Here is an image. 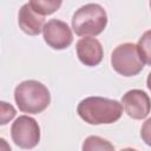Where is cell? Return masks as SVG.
<instances>
[{
  "label": "cell",
  "instance_id": "cell-1",
  "mask_svg": "<svg viewBox=\"0 0 151 151\" xmlns=\"http://www.w3.org/2000/svg\"><path fill=\"white\" fill-rule=\"evenodd\" d=\"M77 112L87 124H112L122 117L123 105L119 101L109 98L87 97L78 104Z\"/></svg>",
  "mask_w": 151,
  "mask_h": 151
},
{
  "label": "cell",
  "instance_id": "cell-2",
  "mask_svg": "<svg viewBox=\"0 0 151 151\" xmlns=\"http://www.w3.org/2000/svg\"><path fill=\"white\" fill-rule=\"evenodd\" d=\"M14 99L21 112L37 114L47 109L51 103V94L42 83L25 80L15 87Z\"/></svg>",
  "mask_w": 151,
  "mask_h": 151
},
{
  "label": "cell",
  "instance_id": "cell-3",
  "mask_svg": "<svg viewBox=\"0 0 151 151\" xmlns=\"http://www.w3.org/2000/svg\"><path fill=\"white\" fill-rule=\"evenodd\" d=\"M107 25V14L98 4H86L81 6L72 17V28L74 33L84 38H93L100 34Z\"/></svg>",
  "mask_w": 151,
  "mask_h": 151
},
{
  "label": "cell",
  "instance_id": "cell-4",
  "mask_svg": "<svg viewBox=\"0 0 151 151\" xmlns=\"http://www.w3.org/2000/svg\"><path fill=\"white\" fill-rule=\"evenodd\" d=\"M111 65L117 73L124 77L137 76L144 68V61L139 54L138 47L132 42L118 45L113 50Z\"/></svg>",
  "mask_w": 151,
  "mask_h": 151
},
{
  "label": "cell",
  "instance_id": "cell-5",
  "mask_svg": "<svg viewBox=\"0 0 151 151\" xmlns=\"http://www.w3.org/2000/svg\"><path fill=\"white\" fill-rule=\"evenodd\" d=\"M11 137L17 146L31 150L40 142V127L34 118L19 116L12 124Z\"/></svg>",
  "mask_w": 151,
  "mask_h": 151
},
{
  "label": "cell",
  "instance_id": "cell-6",
  "mask_svg": "<svg viewBox=\"0 0 151 151\" xmlns=\"http://www.w3.org/2000/svg\"><path fill=\"white\" fill-rule=\"evenodd\" d=\"M45 42L54 50H65L73 41V34L68 25L59 19L48 20L42 29Z\"/></svg>",
  "mask_w": 151,
  "mask_h": 151
},
{
  "label": "cell",
  "instance_id": "cell-7",
  "mask_svg": "<svg viewBox=\"0 0 151 151\" xmlns=\"http://www.w3.org/2000/svg\"><path fill=\"white\" fill-rule=\"evenodd\" d=\"M122 105L132 119H144L151 111V100L142 90H130L122 98Z\"/></svg>",
  "mask_w": 151,
  "mask_h": 151
},
{
  "label": "cell",
  "instance_id": "cell-8",
  "mask_svg": "<svg viewBox=\"0 0 151 151\" xmlns=\"http://www.w3.org/2000/svg\"><path fill=\"white\" fill-rule=\"evenodd\" d=\"M77 55L85 66H97L103 60V46L96 38H81L77 42Z\"/></svg>",
  "mask_w": 151,
  "mask_h": 151
},
{
  "label": "cell",
  "instance_id": "cell-9",
  "mask_svg": "<svg viewBox=\"0 0 151 151\" xmlns=\"http://www.w3.org/2000/svg\"><path fill=\"white\" fill-rule=\"evenodd\" d=\"M18 24L22 32L28 35H38L45 26V19L42 15L38 14L29 2L21 6L18 15Z\"/></svg>",
  "mask_w": 151,
  "mask_h": 151
},
{
  "label": "cell",
  "instance_id": "cell-10",
  "mask_svg": "<svg viewBox=\"0 0 151 151\" xmlns=\"http://www.w3.org/2000/svg\"><path fill=\"white\" fill-rule=\"evenodd\" d=\"M81 151H114V146L101 137L90 136L84 140Z\"/></svg>",
  "mask_w": 151,
  "mask_h": 151
},
{
  "label": "cell",
  "instance_id": "cell-11",
  "mask_svg": "<svg viewBox=\"0 0 151 151\" xmlns=\"http://www.w3.org/2000/svg\"><path fill=\"white\" fill-rule=\"evenodd\" d=\"M61 1H53V0H33L29 1V5L32 8L40 15H50L59 9L61 6Z\"/></svg>",
  "mask_w": 151,
  "mask_h": 151
},
{
  "label": "cell",
  "instance_id": "cell-12",
  "mask_svg": "<svg viewBox=\"0 0 151 151\" xmlns=\"http://www.w3.org/2000/svg\"><path fill=\"white\" fill-rule=\"evenodd\" d=\"M137 47L144 64L151 65V29L146 31L139 38Z\"/></svg>",
  "mask_w": 151,
  "mask_h": 151
},
{
  "label": "cell",
  "instance_id": "cell-13",
  "mask_svg": "<svg viewBox=\"0 0 151 151\" xmlns=\"http://www.w3.org/2000/svg\"><path fill=\"white\" fill-rule=\"evenodd\" d=\"M15 116V110L12 105L1 101V125H5L7 122H9Z\"/></svg>",
  "mask_w": 151,
  "mask_h": 151
},
{
  "label": "cell",
  "instance_id": "cell-14",
  "mask_svg": "<svg viewBox=\"0 0 151 151\" xmlns=\"http://www.w3.org/2000/svg\"><path fill=\"white\" fill-rule=\"evenodd\" d=\"M140 137L146 145L151 146V118L146 119L145 123L143 124L140 130Z\"/></svg>",
  "mask_w": 151,
  "mask_h": 151
},
{
  "label": "cell",
  "instance_id": "cell-15",
  "mask_svg": "<svg viewBox=\"0 0 151 151\" xmlns=\"http://www.w3.org/2000/svg\"><path fill=\"white\" fill-rule=\"evenodd\" d=\"M0 142H1V147H0V151H11V147L8 146V144L6 143V140H5L4 138H1V139H0Z\"/></svg>",
  "mask_w": 151,
  "mask_h": 151
},
{
  "label": "cell",
  "instance_id": "cell-16",
  "mask_svg": "<svg viewBox=\"0 0 151 151\" xmlns=\"http://www.w3.org/2000/svg\"><path fill=\"white\" fill-rule=\"evenodd\" d=\"M146 86H147V88L150 90V92H151V72L147 74V79H146Z\"/></svg>",
  "mask_w": 151,
  "mask_h": 151
},
{
  "label": "cell",
  "instance_id": "cell-17",
  "mask_svg": "<svg viewBox=\"0 0 151 151\" xmlns=\"http://www.w3.org/2000/svg\"><path fill=\"white\" fill-rule=\"evenodd\" d=\"M120 151H137V150L131 149V147H126V149H123V150H120Z\"/></svg>",
  "mask_w": 151,
  "mask_h": 151
},
{
  "label": "cell",
  "instance_id": "cell-18",
  "mask_svg": "<svg viewBox=\"0 0 151 151\" xmlns=\"http://www.w3.org/2000/svg\"><path fill=\"white\" fill-rule=\"evenodd\" d=\"M150 8H151V1H150Z\"/></svg>",
  "mask_w": 151,
  "mask_h": 151
}]
</instances>
